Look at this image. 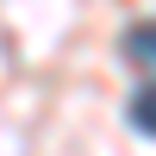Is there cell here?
Wrapping results in <instances>:
<instances>
[{
  "label": "cell",
  "mask_w": 156,
  "mask_h": 156,
  "mask_svg": "<svg viewBox=\"0 0 156 156\" xmlns=\"http://www.w3.org/2000/svg\"><path fill=\"white\" fill-rule=\"evenodd\" d=\"M131 131H137V137L156 131V94H150V75L137 81V94H131Z\"/></svg>",
  "instance_id": "cell-1"
},
{
  "label": "cell",
  "mask_w": 156,
  "mask_h": 156,
  "mask_svg": "<svg viewBox=\"0 0 156 156\" xmlns=\"http://www.w3.org/2000/svg\"><path fill=\"white\" fill-rule=\"evenodd\" d=\"M125 56L137 62V75H150V25H131V37H125Z\"/></svg>",
  "instance_id": "cell-2"
}]
</instances>
